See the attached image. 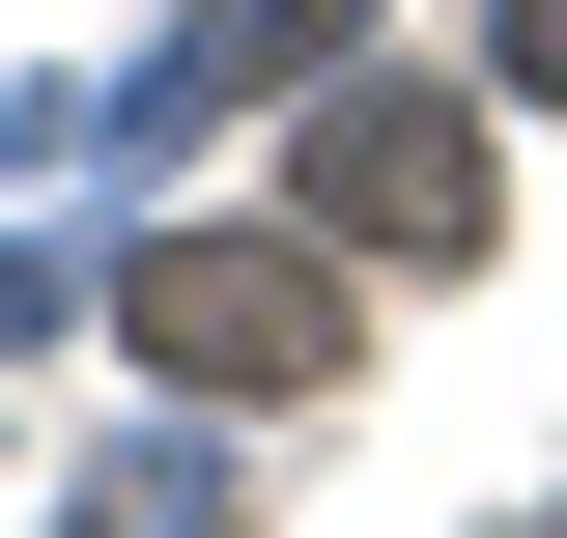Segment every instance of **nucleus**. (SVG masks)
I'll use <instances>...</instances> for the list:
<instances>
[{"instance_id": "obj_3", "label": "nucleus", "mask_w": 567, "mask_h": 538, "mask_svg": "<svg viewBox=\"0 0 567 538\" xmlns=\"http://www.w3.org/2000/svg\"><path fill=\"white\" fill-rule=\"evenodd\" d=\"M284 58H341V0H199V29H171V85H142V114H256Z\"/></svg>"}, {"instance_id": "obj_1", "label": "nucleus", "mask_w": 567, "mask_h": 538, "mask_svg": "<svg viewBox=\"0 0 567 538\" xmlns=\"http://www.w3.org/2000/svg\"><path fill=\"white\" fill-rule=\"evenodd\" d=\"M114 340L171 397H312V369H341V283L256 256V227H171V256H114Z\"/></svg>"}, {"instance_id": "obj_2", "label": "nucleus", "mask_w": 567, "mask_h": 538, "mask_svg": "<svg viewBox=\"0 0 567 538\" xmlns=\"http://www.w3.org/2000/svg\"><path fill=\"white\" fill-rule=\"evenodd\" d=\"M312 227L454 283V256L511 227V170H483V114H454V85H341V114H312Z\"/></svg>"}, {"instance_id": "obj_4", "label": "nucleus", "mask_w": 567, "mask_h": 538, "mask_svg": "<svg viewBox=\"0 0 567 538\" xmlns=\"http://www.w3.org/2000/svg\"><path fill=\"white\" fill-rule=\"evenodd\" d=\"M483 85H539V114H567V0H483Z\"/></svg>"}]
</instances>
